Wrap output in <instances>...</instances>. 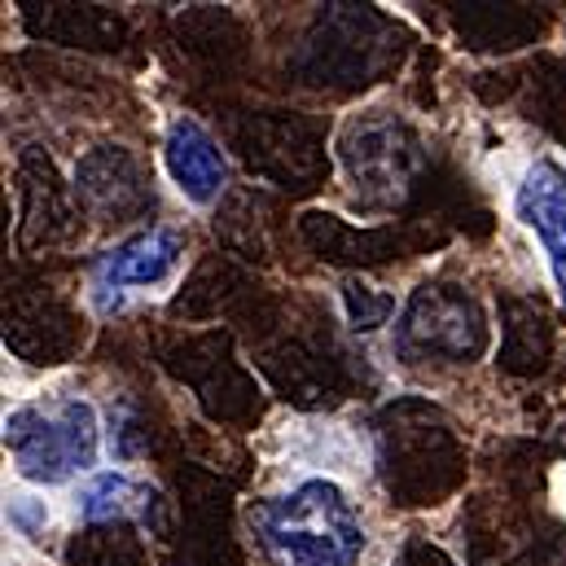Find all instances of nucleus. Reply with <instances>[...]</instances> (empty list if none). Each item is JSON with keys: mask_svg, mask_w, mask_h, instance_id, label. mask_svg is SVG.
Returning <instances> with one entry per match:
<instances>
[{"mask_svg": "<svg viewBox=\"0 0 566 566\" xmlns=\"http://www.w3.org/2000/svg\"><path fill=\"white\" fill-rule=\"evenodd\" d=\"M251 532L269 566H360L369 549L365 518L334 479H298L260 501Z\"/></svg>", "mask_w": 566, "mask_h": 566, "instance_id": "f257e3e1", "label": "nucleus"}, {"mask_svg": "<svg viewBox=\"0 0 566 566\" xmlns=\"http://www.w3.org/2000/svg\"><path fill=\"white\" fill-rule=\"evenodd\" d=\"M4 448L27 483H71L97 461V413L75 396L18 405L4 418Z\"/></svg>", "mask_w": 566, "mask_h": 566, "instance_id": "f03ea898", "label": "nucleus"}, {"mask_svg": "<svg viewBox=\"0 0 566 566\" xmlns=\"http://www.w3.org/2000/svg\"><path fill=\"white\" fill-rule=\"evenodd\" d=\"M488 347V325L479 303L457 285H422L400 325L396 352L405 360H474Z\"/></svg>", "mask_w": 566, "mask_h": 566, "instance_id": "7ed1b4c3", "label": "nucleus"}, {"mask_svg": "<svg viewBox=\"0 0 566 566\" xmlns=\"http://www.w3.org/2000/svg\"><path fill=\"white\" fill-rule=\"evenodd\" d=\"M514 216L536 233L566 307V167L558 158H536L527 167L514 193Z\"/></svg>", "mask_w": 566, "mask_h": 566, "instance_id": "20e7f679", "label": "nucleus"}, {"mask_svg": "<svg viewBox=\"0 0 566 566\" xmlns=\"http://www.w3.org/2000/svg\"><path fill=\"white\" fill-rule=\"evenodd\" d=\"M163 163H167V176L176 180V189L207 207L220 198L224 180H229V163L220 154V145L211 142V133L193 119H176L163 137Z\"/></svg>", "mask_w": 566, "mask_h": 566, "instance_id": "39448f33", "label": "nucleus"}, {"mask_svg": "<svg viewBox=\"0 0 566 566\" xmlns=\"http://www.w3.org/2000/svg\"><path fill=\"white\" fill-rule=\"evenodd\" d=\"M180 255H185L180 233H171V229H149V233H137V238L111 247V251L97 260V282L106 285V290H111V285H115V290H124V285H158L176 273Z\"/></svg>", "mask_w": 566, "mask_h": 566, "instance_id": "423d86ee", "label": "nucleus"}, {"mask_svg": "<svg viewBox=\"0 0 566 566\" xmlns=\"http://www.w3.org/2000/svg\"><path fill=\"white\" fill-rule=\"evenodd\" d=\"M133 505H137V483H133L128 474H119V470L93 474V479H84V488L75 492V510H80V518H88V523L124 518Z\"/></svg>", "mask_w": 566, "mask_h": 566, "instance_id": "0eeeda50", "label": "nucleus"}]
</instances>
